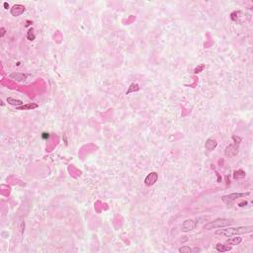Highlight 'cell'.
Listing matches in <instances>:
<instances>
[{
    "label": "cell",
    "instance_id": "cell-5",
    "mask_svg": "<svg viewBox=\"0 0 253 253\" xmlns=\"http://www.w3.org/2000/svg\"><path fill=\"white\" fill-rule=\"evenodd\" d=\"M198 224V221L194 220L192 219H188L183 221V224H182V227H181V230L183 232H189V231H192L194 229L196 228Z\"/></svg>",
    "mask_w": 253,
    "mask_h": 253
},
{
    "label": "cell",
    "instance_id": "cell-12",
    "mask_svg": "<svg viewBox=\"0 0 253 253\" xmlns=\"http://www.w3.org/2000/svg\"><path fill=\"white\" fill-rule=\"evenodd\" d=\"M7 103L8 104H10L12 106H15V107H19V106H22L23 105V102L21 100H19V99H14L12 97H8L7 98Z\"/></svg>",
    "mask_w": 253,
    "mask_h": 253
},
{
    "label": "cell",
    "instance_id": "cell-3",
    "mask_svg": "<svg viewBox=\"0 0 253 253\" xmlns=\"http://www.w3.org/2000/svg\"><path fill=\"white\" fill-rule=\"evenodd\" d=\"M232 138L234 140V144H230V145H228L227 148H225V155H227V157H232V156H234L236 155L237 153H238V146L240 144V141L242 140V138L239 137H236V136H233Z\"/></svg>",
    "mask_w": 253,
    "mask_h": 253
},
{
    "label": "cell",
    "instance_id": "cell-17",
    "mask_svg": "<svg viewBox=\"0 0 253 253\" xmlns=\"http://www.w3.org/2000/svg\"><path fill=\"white\" fill-rule=\"evenodd\" d=\"M204 67H205L204 65H201L200 67H197V68L195 69V73H199V72H201V71H200V70H201V69H203V68H204Z\"/></svg>",
    "mask_w": 253,
    "mask_h": 253
},
{
    "label": "cell",
    "instance_id": "cell-16",
    "mask_svg": "<svg viewBox=\"0 0 253 253\" xmlns=\"http://www.w3.org/2000/svg\"><path fill=\"white\" fill-rule=\"evenodd\" d=\"M27 39L29 40V41H34V40H35V35L33 34V29H30L29 32H28Z\"/></svg>",
    "mask_w": 253,
    "mask_h": 253
},
{
    "label": "cell",
    "instance_id": "cell-1",
    "mask_svg": "<svg viewBox=\"0 0 253 253\" xmlns=\"http://www.w3.org/2000/svg\"><path fill=\"white\" fill-rule=\"evenodd\" d=\"M252 231H253L252 225H246V227H227L224 229H217L216 231V234L224 236V237H230V236H235V235L246 234V233H251Z\"/></svg>",
    "mask_w": 253,
    "mask_h": 253
},
{
    "label": "cell",
    "instance_id": "cell-20",
    "mask_svg": "<svg viewBox=\"0 0 253 253\" xmlns=\"http://www.w3.org/2000/svg\"><path fill=\"white\" fill-rule=\"evenodd\" d=\"M4 7H5V9H8V8H9V5H8V3H7V2L4 3Z\"/></svg>",
    "mask_w": 253,
    "mask_h": 253
},
{
    "label": "cell",
    "instance_id": "cell-15",
    "mask_svg": "<svg viewBox=\"0 0 253 253\" xmlns=\"http://www.w3.org/2000/svg\"><path fill=\"white\" fill-rule=\"evenodd\" d=\"M178 251L181 253H191L192 252V248H190L189 246H182L178 249Z\"/></svg>",
    "mask_w": 253,
    "mask_h": 253
},
{
    "label": "cell",
    "instance_id": "cell-8",
    "mask_svg": "<svg viewBox=\"0 0 253 253\" xmlns=\"http://www.w3.org/2000/svg\"><path fill=\"white\" fill-rule=\"evenodd\" d=\"M30 75L27 74V73H18V72H13L9 74V78L10 79H13V80L17 81V82H22V81H25L26 79L29 77Z\"/></svg>",
    "mask_w": 253,
    "mask_h": 253
},
{
    "label": "cell",
    "instance_id": "cell-13",
    "mask_svg": "<svg viewBox=\"0 0 253 253\" xmlns=\"http://www.w3.org/2000/svg\"><path fill=\"white\" fill-rule=\"evenodd\" d=\"M36 108H38V104H36V103H30V104L16 107L17 110H32V109H36Z\"/></svg>",
    "mask_w": 253,
    "mask_h": 253
},
{
    "label": "cell",
    "instance_id": "cell-4",
    "mask_svg": "<svg viewBox=\"0 0 253 253\" xmlns=\"http://www.w3.org/2000/svg\"><path fill=\"white\" fill-rule=\"evenodd\" d=\"M250 195V192H246V193H231L229 195H225L221 197V200L225 204V205H230L233 202L236 201L239 198H243Z\"/></svg>",
    "mask_w": 253,
    "mask_h": 253
},
{
    "label": "cell",
    "instance_id": "cell-11",
    "mask_svg": "<svg viewBox=\"0 0 253 253\" xmlns=\"http://www.w3.org/2000/svg\"><path fill=\"white\" fill-rule=\"evenodd\" d=\"M241 241H242V238H241L239 235H236V237L230 236V238L227 239L225 243L228 245H238L239 243H241Z\"/></svg>",
    "mask_w": 253,
    "mask_h": 253
},
{
    "label": "cell",
    "instance_id": "cell-6",
    "mask_svg": "<svg viewBox=\"0 0 253 253\" xmlns=\"http://www.w3.org/2000/svg\"><path fill=\"white\" fill-rule=\"evenodd\" d=\"M158 180V173L157 172H150L149 174H147V176L145 177L144 179V184L146 186H153L154 184L156 183Z\"/></svg>",
    "mask_w": 253,
    "mask_h": 253
},
{
    "label": "cell",
    "instance_id": "cell-18",
    "mask_svg": "<svg viewBox=\"0 0 253 253\" xmlns=\"http://www.w3.org/2000/svg\"><path fill=\"white\" fill-rule=\"evenodd\" d=\"M0 32H1V35H0V37H4V35H5V28H1V29H0Z\"/></svg>",
    "mask_w": 253,
    "mask_h": 253
},
{
    "label": "cell",
    "instance_id": "cell-14",
    "mask_svg": "<svg viewBox=\"0 0 253 253\" xmlns=\"http://www.w3.org/2000/svg\"><path fill=\"white\" fill-rule=\"evenodd\" d=\"M140 90V86H138V84H137V83H133V84H130V86L129 87V90L126 91V95L130 94V93H132V92H136V91H138Z\"/></svg>",
    "mask_w": 253,
    "mask_h": 253
},
{
    "label": "cell",
    "instance_id": "cell-21",
    "mask_svg": "<svg viewBox=\"0 0 253 253\" xmlns=\"http://www.w3.org/2000/svg\"><path fill=\"white\" fill-rule=\"evenodd\" d=\"M243 205H247V202H243V203H241L239 206H240V207H243Z\"/></svg>",
    "mask_w": 253,
    "mask_h": 253
},
{
    "label": "cell",
    "instance_id": "cell-9",
    "mask_svg": "<svg viewBox=\"0 0 253 253\" xmlns=\"http://www.w3.org/2000/svg\"><path fill=\"white\" fill-rule=\"evenodd\" d=\"M217 146V142L216 140H213V138H208L205 142V147L208 150H210V151L213 150Z\"/></svg>",
    "mask_w": 253,
    "mask_h": 253
},
{
    "label": "cell",
    "instance_id": "cell-2",
    "mask_svg": "<svg viewBox=\"0 0 253 253\" xmlns=\"http://www.w3.org/2000/svg\"><path fill=\"white\" fill-rule=\"evenodd\" d=\"M233 224H234V220H232V219L219 217V219H216L213 221H210V223L206 224L204 225V229H206V230H212V229L223 228V227H228V225H231Z\"/></svg>",
    "mask_w": 253,
    "mask_h": 253
},
{
    "label": "cell",
    "instance_id": "cell-10",
    "mask_svg": "<svg viewBox=\"0 0 253 253\" xmlns=\"http://www.w3.org/2000/svg\"><path fill=\"white\" fill-rule=\"evenodd\" d=\"M216 249H217V251H219V252H227V251H230L232 247L231 246H229V245L227 243L224 244V243H217L216 245Z\"/></svg>",
    "mask_w": 253,
    "mask_h": 253
},
{
    "label": "cell",
    "instance_id": "cell-19",
    "mask_svg": "<svg viewBox=\"0 0 253 253\" xmlns=\"http://www.w3.org/2000/svg\"><path fill=\"white\" fill-rule=\"evenodd\" d=\"M42 137H43V138H49L50 137V133H43Z\"/></svg>",
    "mask_w": 253,
    "mask_h": 253
},
{
    "label": "cell",
    "instance_id": "cell-7",
    "mask_svg": "<svg viewBox=\"0 0 253 253\" xmlns=\"http://www.w3.org/2000/svg\"><path fill=\"white\" fill-rule=\"evenodd\" d=\"M25 11H26L25 6L21 5V4H15V5L12 6V8L10 9V13L12 16H14V17H18V16L22 15Z\"/></svg>",
    "mask_w": 253,
    "mask_h": 253
}]
</instances>
